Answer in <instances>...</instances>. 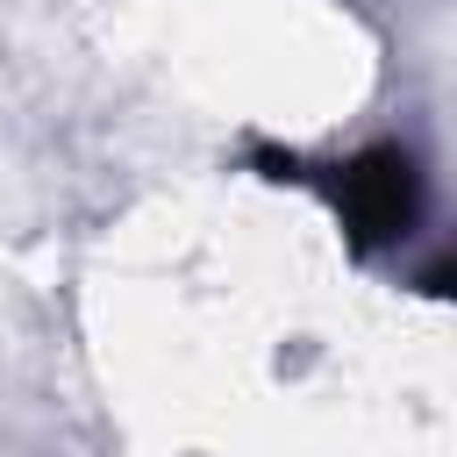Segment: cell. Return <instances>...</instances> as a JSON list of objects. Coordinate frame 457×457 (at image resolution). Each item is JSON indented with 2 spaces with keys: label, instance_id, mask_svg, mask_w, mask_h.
<instances>
[{
  "label": "cell",
  "instance_id": "cell-1",
  "mask_svg": "<svg viewBox=\"0 0 457 457\" xmlns=\"http://www.w3.org/2000/svg\"><path fill=\"white\" fill-rule=\"evenodd\" d=\"M328 193H336V214H343V228H350L357 250L400 243L421 221V171H414V157L400 143H378V150L336 164Z\"/></svg>",
  "mask_w": 457,
  "mask_h": 457
}]
</instances>
